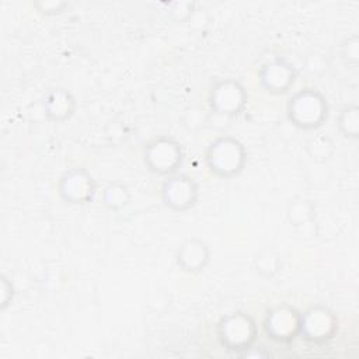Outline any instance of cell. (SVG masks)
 I'll return each instance as SVG.
<instances>
[{
    "label": "cell",
    "instance_id": "6da1fadb",
    "mask_svg": "<svg viewBox=\"0 0 359 359\" xmlns=\"http://www.w3.org/2000/svg\"><path fill=\"white\" fill-rule=\"evenodd\" d=\"M203 158L210 174L222 180H233L244 171L248 153L241 140L223 135L209 143Z\"/></svg>",
    "mask_w": 359,
    "mask_h": 359
},
{
    "label": "cell",
    "instance_id": "7a4b0ae2",
    "mask_svg": "<svg viewBox=\"0 0 359 359\" xmlns=\"http://www.w3.org/2000/svg\"><path fill=\"white\" fill-rule=\"evenodd\" d=\"M286 116L300 130H316L327 122L330 104L321 91L306 87L293 93L287 100Z\"/></svg>",
    "mask_w": 359,
    "mask_h": 359
},
{
    "label": "cell",
    "instance_id": "3957f363",
    "mask_svg": "<svg viewBox=\"0 0 359 359\" xmlns=\"http://www.w3.org/2000/svg\"><path fill=\"white\" fill-rule=\"evenodd\" d=\"M184 149L180 140L168 135H160L150 139L142 151L146 170L160 177L177 174L184 164Z\"/></svg>",
    "mask_w": 359,
    "mask_h": 359
},
{
    "label": "cell",
    "instance_id": "277c9868",
    "mask_svg": "<svg viewBox=\"0 0 359 359\" xmlns=\"http://www.w3.org/2000/svg\"><path fill=\"white\" fill-rule=\"evenodd\" d=\"M217 339L229 351L243 353L251 346L258 335V327L248 313L234 311L223 316L216 327Z\"/></svg>",
    "mask_w": 359,
    "mask_h": 359
},
{
    "label": "cell",
    "instance_id": "5b68a950",
    "mask_svg": "<svg viewBox=\"0 0 359 359\" xmlns=\"http://www.w3.org/2000/svg\"><path fill=\"white\" fill-rule=\"evenodd\" d=\"M208 101L210 111L216 115L237 118L244 112L248 104V93L243 83L236 79H219L213 83Z\"/></svg>",
    "mask_w": 359,
    "mask_h": 359
},
{
    "label": "cell",
    "instance_id": "8992f818",
    "mask_svg": "<svg viewBox=\"0 0 359 359\" xmlns=\"http://www.w3.org/2000/svg\"><path fill=\"white\" fill-rule=\"evenodd\" d=\"M98 182L84 167H70L57 180V195L66 205L83 206L97 195Z\"/></svg>",
    "mask_w": 359,
    "mask_h": 359
},
{
    "label": "cell",
    "instance_id": "52a82bcc",
    "mask_svg": "<svg viewBox=\"0 0 359 359\" xmlns=\"http://www.w3.org/2000/svg\"><path fill=\"white\" fill-rule=\"evenodd\" d=\"M338 328L339 321L335 313L330 307L317 303L302 313L299 338L309 344L323 345L335 338Z\"/></svg>",
    "mask_w": 359,
    "mask_h": 359
},
{
    "label": "cell",
    "instance_id": "ba28073f",
    "mask_svg": "<svg viewBox=\"0 0 359 359\" xmlns=\"http://www.w3.org/2000/svg\"><path fill=\"white\" fill-rule=\"evenodd\" d=\"M160 198L170 210L175 213L188 212L199 199V184L188 174L177 172L168 175L161 182Z\"/></svg>",
    "mask_w": 359,
    "mask_h": 359
},
{
    "label": "cell",
    "instance_id": "9c48e42d",
    "mask_svg": "<svg viewBox=\"0 0 359 359\" xmlns=\"http://www.w3.org/2000/svg\"><path fill=\"white\" fill-rule=\"evenodd\" d=\"M302 311L289 303H279L266 311L264 331L275 342L289 344L299 338Z\"/></svg>",
    "mask_w": 359,
    "mask_h": 359
},
{
    "label": "cell",
    "instance_id": "30bf717a",
    "mask_svg": "<svg viewBox=\"0 0 359 359\" xmlns=\"http://www.w3.org/2000/svg\"><path fill=\"white\" fill-rule=\"evenodd\" d=\"M261 88L271 95H283L294 84L297 72L292 62L285 57H273L258 69Z\"/></svg>",
    "mask_w": 359,
    "mask_h": 359
},
{
    "label": "cell",
    "instance_id": "8fae6325",
    "mask_svg": "<svg viewBox=\"0 0 359 359\" xmlns=\"http://www.w3.org/2000/svg\"><path fill=\"white\" fill-rule=\"evenodd\" d=\"M210 257L212 252L205 240L199 237H188L175 251V264L182 272L199 273L208 268Z\"/></svg>",
    "mask_w": 359,
    "mask_h": 359
},
{
    "label": "cell",
    "instance_id": "7c38bea8",
    "mask_svg": "<svg viewBox=\"0 0 359 359\" xmlns=\"http://www.w3.org/2000/svg\"><path fill=\"white\" fill-rule=\"evenodd\" d=\"M77 109L76 97L65 87H56L46 93L42 100V111L46 121L63 123L69 121Z\"/></svg>",
    "mask_w": 359,
    "mask_h": 359
},
{
    "label": "cell",
    "instance_id": "4fadbf2b",
    "mask_svg": "<svg viewBox=\"0 0 359 359\" xmlns=\"http://www.w3.org/2000/svg\"><path fill=\"white\" fill-rule=\"evenodd\" d=\"M132 201V192L129 187L122 181L108 182L101 192L102 206L114 213H119L128 208Z\"/></svg>",
    "mask_w": 359,
    "mask_h": 359
},
{
    "label": "cell",
    "instance_id": "5bb4252c",
    "mask_svg": "<svg viewBox=\"0 0 359 359\" xmlns=\"http://www.w3.org/2000/svg\"><path fill=\"white\" fill-rule=\"evenodd\" d=\"M304 150L307 156L314 161V163H327L330 161L335 153H337V146L334 140L325 135V133H316L310 136L306 143H304Z\"/></svg>",
    "mask_w": 359,
    "mask_h": 359
},
{
    "label": "cell",
    "instance_id": "9a60e30c",
    "mask_svg": "<svg viewBox=\"0 0 359 359\" xmlns=\"http://www.w3.org/2000/svg\"><path fill=\"white\" fill-rule=\"evenodd\" d=\"M286 219L294 229H299L304 224L314 222L316 219L314 202L306 198H294L289 201L286 206Z\"/></svg>",
    "mask_w": 359,
    "mask_h": 359
},
{
    "label": "cell",
    "instance_id": "2e32d148",
    "mask_svg": "<svg viewBox=\"0 0 359 359\" xmlns=\"http://www.w3.org/2000/svg\"><path fill=\"white\" fill-rule=\"evenodd\" d=\"M282 266H283L282 257L271 248H264L258 251L252 259L254 271L265 279L276 278L282 271Z\"/></svg>",
    "mask_w": 359,
    "mask_h": 359
},
{
    "label": "cell",
    "instance_id": "e0dca14e",
    "mask_svg": "<svg viewBox=\"0 0 359 359\" xmlns=\"http://www.w3.org/2000/svg\"><path fill=\"white\" fill-rule=\"evenodd\" d=\"M337 129L348 140L359 139V107L356 104H348L339 109Z\"/></svg>",
    "mask_w": 359,
    "mask_h": 359
},
{
    "label": "cell",
    "instance_id": "ac0fdd59",
    "mask_svg": "<svg viewBox=\"0 0 359 359\" xmlns=\"http://www.w3.org/2000/svg\"><path fill=\"white\" fill-rule=\"evenodd\" d=\"M341 59L342 62L356 69L359 65V36L356 34L348 36L344 39L341 43Z\"/></svg>",
    "mask_w": 359,
    "mask_h": 359
},
{
    "label": "cell",
    "instance_id": "d6986e66",
    "mask_svg": "<svg viewBox=\"0 0 359 359\" xmlns=\"http://www.w3.org/2000/svg\"><path fill=\"white\" fill-rule=\"evenodd\" d=\"M304 70L314 77H320L327 72V60L324 55L318 52H311L304 57Z\"/></svg>",
    "mask_w": 359,
    "mask_h": 359
},
{
    "label": "cell",
    "instance_id": "ffe728a7",
    "mask_svg": "<svg viewBox=\"0 0 359 359\" xmlns=\"http://www.w3.org/2000/svg\"><path fill=\"white\" fill-rule=\"evenodd\" d=\"M32 6L36 8L39 14L46 17H53L65 13V10L69 7V3L62 0H38V1H34Z\"/></svg>",
    "mask_w": 359,
    "mask_h": 359
},
{
    "label": "cell",
    "instance_id": "44dd1931",
    "mask_svg": "<svg viewBox=\"0 0 359 359\" xmlns=\"http://www.w3.org/2000/svg\"><path fill=\"white\" fill-rule=\"evenodd\" d=\"M15 286L6 273L0 275V310L6 311L14 302Z\"/></svg>",
    "mask_w": 359,
    "mask_h": 359
},
{
    "label": "cell",
    "instance_id": "7402d4cb",
    "mask_svg": "<svg viewBox=\"0 0 359 359\" xmlns=\"http://www.w3.org/2000/svg\"><path fill=\"white\" fill-rule=\"evenodd\" d=\"M195 6V1H175L170 4V14L177 22H184L192 15Z\"/></svg>",
    "mask_w": 359,
    "mask_h": 359
}]
</instances>
